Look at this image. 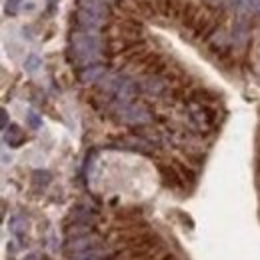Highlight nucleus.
Listing matches in <instances>:
<instances>
[{
	"label": "nucleus",
	"mask_w": 260,
	"mask_h": 260,
	"mask_svg": "<svg viewBox=\"0 0 260 260\" xmlns=\"http://www.w3.org/2000/svg\"><path fill=\"white\" fill-rule=\"evenodd\" d=\"M24 8H26V10H32L34 4H32V2H28V4H24Z\"/></svg>",
	"instance_id": "5"
},
{
	"label": "nucleus",
	"mask_w": 260,
	"mask_h": 260,
	"mask_svg": "<svg viewBox=\"0 0 260 260\" xmlns=\"http://www.w3.org/2000/svg\"><path fill=\"white\" fill-rule=\"evenodd\" d=\"M48 2H50V4H52V2H56V0H48Z\"/></svg>",
	"instance_id": "6"
},
{
	"label": "nucleus",
	"mask_w": 260,
	"mask_h": 260,
	"mask_svg": "<svg viewBox=\"0 0 260 260\" xmlns=\"http://www.w3.org/2000/svg\"><path fill=\"white\" fill-rule=\"evenodd\" d=\"M156 260H176V256H174L172 252H164V254H158Z\"/></svg>",
	"instance_id": "2"
},
{
	"label": "nucleus",
	"mask_w": 260,
	"mask_h": 260,
	"mask_svg": "<svg viewBox=\"0 0 260 260\" xmlns=\"http://www.w3.org/2000/svg\"><path fill=\"white\" fill-rule=\"evenodd\" d=\"M252 8H254V14H260V0H252Z\"/></svg>",
	"instance_id": "3"
},
{
	"label": "nucleus",
	"mask_w": 260,
	"mask_h": 260,
	"mask_svg": "<svg viewBox=\"0 0 260 260\" xmlns=\"http://www.w3.org/2000/svg\"><path fill=\"white\" fill-rule=\"evenodd\" d=\"M22 0H8L6 2V12H10V14H14L16 10H18V4H20Z\"/></svg>",
	"instance_id": "1"
},
{
	"label": "nucleus",
	"mask_w": 260,
	"mask_h": 260,
	"mask_svg": "<svg viewBox=\"0 0 260 260\" xmlns=\"http://www.w3.org/2000/svg\"><path fill=\"white\" fill-rule=\"evenodd\" d=\"M28 64H30V66H32V68H34V66L38 64V60H36V58H34V56H32V58H30V60H28Z\"/></svg>",
	"instance_id": "4"
}]
</instances>
